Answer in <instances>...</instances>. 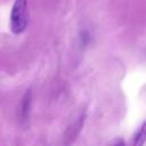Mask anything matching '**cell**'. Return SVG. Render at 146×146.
<instances>
[{
	"label": "cell",
	"mask_w": 146,
	"mask_h": 146,
	"mask_svg": "<svg viewBox=\"0 0 146 146\" xmlns=\"http://www.w3.org/2000/svg\"><path fill=\"white\" fill-rule=\"evenodd\" d=\"M27 25V0H15L10 14V29L15 34L22 33Z\"/></svg>",
	"instance_id": "obj_1"
},
{
	"label": "cell",
	"mask_w": 146,
	"mask_h": 146,
	"mask_svg": "<svg viewBox=\"0 0 146 146\" xmlns=\"http://www.w3.org/2000/svg\"><path fill=\"white\" fill-rule=\"evenodd\" d=\"M145 140H146V121L143 122V124L140 125L138 131L135 133L133 139H132V145L140 146L145 143Z\"/></svg>",
	"instance_id": "obj_2"
},
{
	"label": "cell",
	"mask_w": 146,
	"mask_h": 146,
	"mask_svg": "<svg viewBox=\"0 0 146 146\" xmlns=\"http://www.w3.org/2000/svg\"><path fill=\"white\" fill-rule=\"evenodd\" d=\"M30 105H31V90L29 89L24 97H23V102H22V111H21V115H22V120H26L29 116V111H30Z\"/></svg>",
	"instance_id": "obj_3"
}]
</instances>
